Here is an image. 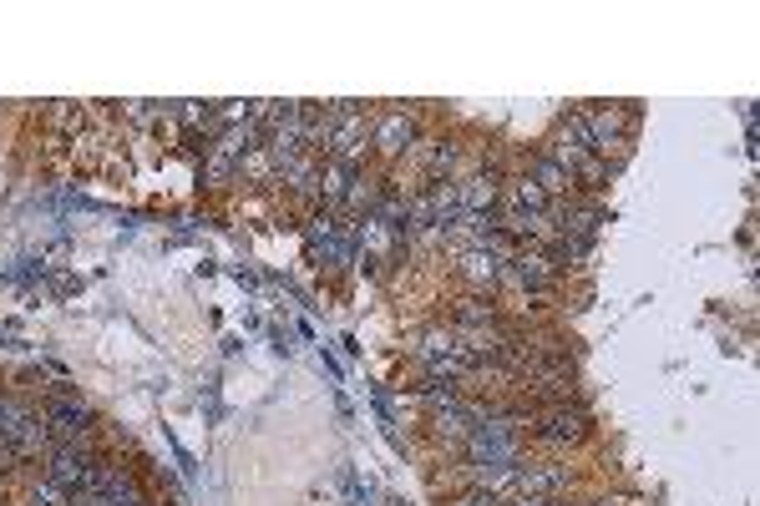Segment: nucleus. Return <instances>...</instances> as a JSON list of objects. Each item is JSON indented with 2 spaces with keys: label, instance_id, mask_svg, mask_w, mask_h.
<instances>
[{
  "label": "nucleus",
  "instance_id": "f257e3e1",
  "mask_svg": "<svg viewBox=\"0 0 760 506\" xmlns=\"http://www.w3.org/2000/svg\"><path fill=\"white\" fill-rule=\"evenodd\" d=\"M538 436L548 441V446H578L583 436H588V410L573 400H558V405H548L543 415H538Z\"/></svg>",
  "mask_w": 760,
  "mask_h": 506
},
{
  "label": "nucleus",
  "instance_id": "f03ea898",
  "mask_svg": "<svg viewBox=\"0 0 760 506\" xmlns=\"http://www.w3.org/2000/svg\"><path fill=\"white\" fill-rule=\"evenodd\" d=\"M553 274H558V269L543 259V253H512V259L497 264V284L527 289V294H543V289L553 284Z\"/></svg>",
  "mask_w": 760,
  "mask_h": 506
},
{
  "label": "nucleus",
  "instance_id": "7ed1b4c3",
  "mask_svg": "<svg viewBox=\"0 0 760 506\" xmlns=\"http://www.w3.org/2000/svg\"><path fill=\"white\" fill-rule=\"evenodd\" d=\"M92 461H97V456H92L87 446H56L51 461H46V481H56L61 491H76V486L87 481Z\"/></svg>",
  "mask_w": 760,
  "mask_h": 506
},
{
  "label": "nucleus",
  "instance_id": "20e7f679",
  "mask_svg": "<svg viewBox=\"0 0 760 506\" xmlns=\"http://www.w3.org/2000/svg\"><path fill=\"white\" fill-rule=\"evenodd\" d=\"M365 147H370V122H365L360 112H355V117H345V122L330 132V142H325V152H330L335 162H350V167L360 162V152H365Z\"/></svg>",
  "mask_w": 760,
  "mask_h": 506
},
{
  "label": "nucleus",
  "instance_id": "39448f33",
  "mask_svg": "<svg viewBox=\"0 0 760 506\" xmlns=\"http://www.w3.org/2000/svg\"><path fill=\"white\" fill-rule=\"evenodd\" d=\"M497 198H502V188H497L492 173H472V178L456 183V203H462V213H492Z\"/></svg>",
  "mask_w": 760,
  "mask_h": 506
},
{
  "label": "nucleus",
  "instance_id": "423d86ee",
  "mask_svg": "<svg viewBox=\"0 0 760 506\" xmlns=\"http://www.w3.org/2000/svg\"><path fill=\"white\" fill-rule=\"evenodd\" d=\"M370 142H380V152L401 157V152H411V147H416V122H411L406 112H391L386 122H380V127L370 132Z\"/></svg>",
  "mask_w": 760,
  "mask_h": 506
},
{
  "label": "nucleus",
  "instance_id": "0eeeda50",
  "mask_svg": "<svg viewBox=\"0 0 760 506\" xmlns=\"http://www.w3.org/2000/svg\"><path fill=\"white\" fill-rule=\"evenodd\" d=\"M563 486H568V471H563V466H527V471L512 476V491H517V496H553V491H563Z\"/></svg>",
  "mask_w": 760,
  "mask_h": 506
},
{
  "label": "nucleus",
  "instance_id": "6e6552de",
  "mask_svg": "<svg viewBox=\"0 0 760 506\" xmlns=\"http://www.w3.org/2000/svg\"><path fill=\"white\" fill-rule=\"evenodd\" d=\"M527 178L538 183V188H543L548 198H558V193H568V188H573V173H563V167H558V162H553L548 152H538V157L527 162Z\"/></svg>",
  "mask_w": 760,
  "mask_h": 506
},
{
  "label": "nucleus",
  "instance_id": "1a4fd4ad",
  "mask_svg": "<svg viewBox=\"0 0 760 506\" xmlns=\"http://www.w3.org/2000/svg\"><path fill=\"white\" fill-rule=\"evenodd\" d=\"M350 183H355V167H350V162H335V157H330V162L320 167V198H325L330 208H340V203H345Z\"/></svg>",
  "mask_w": 760,
  "mask_h": 506
},
{
  "label": "nucleus",
  "instance_id": "9d476101",
  "mask_svg": "<svg viewBox=\"0 0 760 506\" xmlns=\"http://www.w3.org/2000/svg\"><path fill=\"white\" fill-rule=\"evenodd\" d=\"M507 213H548V193L522 173L507 183Z\"/></svg>",
  "mask_w": 760,
  "mask_h": 506
},
{
  "label": "nucleus",
  "instance_id": "9b49d317",
  "mask_svg": "<svg viewBox=\"0 0 760 506\" xmlns=\"http://www.w3.org/2000/svg\"><path fill=\"white\" fill-rule=\"evenodd\" d=\"M497 264H502V259H492L487 248H467V259H462V274H467L472 284H497Z\"/></svg>",
  "mask_w": 760,
  "mask_h": 506
},
{
  "label": "nucleus",
  "instance_id": "f8f14e48",
  "mask_svg": "<svg viewBox=\"0 0 760 506\" xmlns=\"http://www.w3.org/2000/svg\"><path fill=\"white\" fill-rule=\"evenodd\" d=\"M269 173H279L274 167V157H269V147L259 142V147H249L244 157H239V178H249V183H264Z\"/></svg>",
  "mask_w": 760,
  "mask_h": 506
},
{
  "label": "nucleus",
  "instance_id": "ddd939ff",
  "mask_svg": "<svg viewBox=\"0 0 760 506\" xmlns=\"http://www.w3.org/2000/svg\"><path fill=\"white\" fill-rule=\"evenodd\" d=\"M456 324L472 329V334H477V329H492V324H497V309H492V304H482V299H467L462 309H456Z\"/></svg>",
  "mask_w": 760,
  "mask_h": 506
},
{
  "label": "nucleus",
  "instance_id": "4468645a",
  "mask_svg": "<svg viewBox=\"0 0 760 506\" xmlns=\"http://www.w3.org/2000/svg\"><path fill=\"white\" fill-rule=\"evenodd\" d=\"M61 496H66V491H61L56 481H41V486L31 491V506H61Z\"/></svg>",
  "mask_w": 760,
  "mask_h": 506
},
{
  "label": "nucleus",
  "instance_id": "2eb2a0df",
  "mask_svg": "<svg viewBox=\"0 0 760 506\" xmlns=\"http://www.w3.org/2000/svg\"><path fill=\"white\" fill-rule=\"evenodd\" d=\"M451 506H502V501H497V491H482V486H477V491H467V496H456Z\"/></svg>",
  "mask_w": 760,
  "mask_h": 506
},
{
  "label": "nucleus",
  "instance_id": "dca6fc26",
  "mask_svg": "<svg viewBox=\"0 0 760 506\" xmlns=\"http://www.w3.org/2000/svg\"><path fill=\"white\" fill-rule=\"evenodd\" d=\"M512 506H563V501H553V496H517Z\"/></svg>",
  "mask_w": 760,
  "mask_h": 506
},
{
  "label": "nucleus",
  "instance_id": "f3484780",
  "mask_svg": "<svg viewBox=\"0 0 760 506\" xmlns=\"http://www.w3.org/2000/svg\"><path fill=\"white\" fill-rule=\"evenodd\" d=\"M593 506H619V501H593Z\"/></svg>",
  "mask_w": 760,
  "mask_h": 506
}]
</instances>
